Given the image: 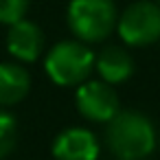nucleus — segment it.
Returning a JSON list of instances; mask_svg holds the SVG:
<instances>
[{"label": "nucleus", "instance_id": "nucleus-8", "mask_svg": "<svg viewBox=\"0 0 160 160\" xmlns=\"http://www.w3.org/2000/svg\"><path fill=\"white\" fill-rule=\"evenodd\" d=\"M94 68L105 83L114 86V83H123L132 77L134 59L123 46H108L94 57Z\"/></svg>", "mask_w": 160, "mask_h": 160}, {"label": "nucleus", "instance_id": "nucleus-7", "mask_svg": "<svg viewBox=\"0 0 160 160\" xmlns=\"http://www.w3.org/2000/svg\"><path fill=\"white\" fill-rule=\"evenodd\" d=\"M7 48L20 62H35L44 48V33L35 22H29L22 18V20L9 24Z\"/></svg>", "mask_w": 160, "mask_h": 160}, {"label": "nucleus", "instance_id": "nucleus-9", "mask_svg": "<svg viewBox=\"0 0 160 160\" xmlns=\"http://www.w3.org/2000/svg\"><path fill=\"white\" fill-rule=\"evenodd\" d=\"M31 77L22 66L0 64V105H16L27 97Z\"/></svg>", "mask_w": 160, "mask_h": 160}, {"label": "nucleus", "instance_id": "nucleus-6", "mask_svg": "<svg viewBox=\"0 0 160 160\" xmlns=\"http://www.w3.org/2000/svg\"><path fill=\"white\" fill-rule=\"evenodd\" d=\"M55 160H97L99 140L86 127H68L53 142Z\"/></svg>", "mask_w": 160, "mask_h": 160}, {"label": "nucleus", "instance_id": "nucleus-10", "mask_svg": "<svg viewBox=\"0 0 160 160\" xmlns=\"http://www.w3.org/2000/svg\"><path fill=\"white\" fill-rule=\"evenodd\" d=\"M16 138H18V127H16V118L0 110V160H5L13 147H16Z\"/></svg>", "mask_w": 160, "mask_h": 160}, {"label": "nucleus", "instance_id": "nucleus-11", "mask_svg": "<svg viewBox=\"0 0 160 160\" xmlns=\"http://www.w3.org/2000/svg\"><path fill=\"white\" fill-rule=\"evenodd\" d=\"M29 0H0V24H13L24 18Z\"/></svg>", "mask_w": 160, "mask_h": 160}, {"label": "nucleus", "instance_id": "nucleus-2", "mask_svg": "<svg viewBox=\"0 0 160 160\" xmlns=\"http://www.w3.org/2000/svg\"><path fill=\"white\" fill-rule=\"evenodd\" d=\"M118 13L114 0H70L68 27L79 42H103L116 29Z\"/></svg>", "mask_w": 160, "mask_h": 160}, {"label": "nucleus", "instance_id": "nucleus-4", "mask_svg": "<svg viewBox=\"0 0 160 160\" xmlns=\"http://www.w3.org/2000/svg\"><path fill=\"white\" fill-rule=\"evenodd\" d=\"M121 40L129 46H149L160 40V5L151 0L132 2L116 22Z\"/></svg>", "mask_w": 160, "mask_h": 160}, {"label": "nucleus", "instance_id": "nucleus-3", "mask_svg": "<svg viewBox=\"0 0 160 160\" xmlns=\"http://www.w3.org/2000/svg\"><path fill=\"white\" fill-rule=\"evenodd\" d=\"M44 68L57 86H79L94 68V53L79 40H66L51 48Z\"/></svg>", "mask_w": 160, "mask_h": 160}, {"label": "nucleus", "instance_id": "nucleus-1", "mask_svg": "<svg viewBox=\"0 0 160 160\" xmlns=\"http://www.w3.org/2000/svg\"><path fill=\"white\" fill-rule=\"evenodd\" d=\"M105 140L116 160H145L156 147V129L138 110H121L105 129Z\"/></svg>", "mask_w": 160, "mask_h": 160}, {"label": "nucleus", "instance_id": "nucleus-12", "mask_svg": "<svg viewBox=\"0 0 160 160\" xmlns=\"http://www.w3.org/2000/svg\"><path fill=\"white\" fill-rule=\"evenodd\" d=\"M158 5H160V0H158Z\"/></svg>", "mask_w": 160, "mask_h": 160}, {"label": "nucleus", "instance_id": "nucleus-5", "mask_svg": "<svg viewBox=\"0 0 160 160\" xmlns=\"http://www.w3.org/2000/svg\"><path fill=\"white\" fill-rule=\"evenodd\" d=\"M75 103H77L79 114L88 121H94V123H110L121 112L116 90L110 83H105L103 79L79 83L77 94H75Z\"/></svg>", "mask_w": 160, "mask_h": 160}]
</instances>
